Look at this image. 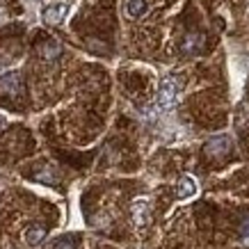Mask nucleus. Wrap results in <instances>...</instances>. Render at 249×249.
I'll return each mask as SVG.
<instances>
[{"instance_id": "12", "label": "nucleus", "mask_w": 249, "mask_h": 249, "mask_svg": "<svg viewBox=\"0 0 249 249\" xmlns=\"http://www.w3.org/2000/svg\"><path fill=\"white\" fill-rule=\"evenodd\" d=\"M53 249H76V245H73V238L64 235V238H60V240L55 242Z\"/></svg>"}, {"instance_id": "11", "label": "nucleus", "mask_w": 249, "mask_h": 249, "mask_svg": "<svg viewBox=\"0 0 249 249\" xmlns=\"http://www.w3.org/2000/svg\"><path fill=\"white\" fill-rule=\"evenodd\" d=\"M37 181L48 183V185H57V183H60V176L55 174V169H51V167H44L41 172H37Z\"/></svg>"}, {"instance_id": "8", "label": "nucleus", "mask_w": 249, "mask_h": 249, "mask_svg": "<svg viewBox=\"0 0 249 249\" xmlns=\"http://www.w3.org/2000/svg\"><path fill=\"white\" fill-rule=\"evenodd\" d=\"M44 238H46V227L44 224H32V227L25 231V242H28V245H39Z\"/></svg>"}, {"instance_id": "10", "label": "nucleus", "mask_w": 249, "mask_h": 249, "mask_svg": "<svg viewBox=\"0 0 249 249\" xmlns=\"http://www.w3.org/2000/svg\"><path fill=\"white\" fill-rule=\"evenodd\" d=\"M60 44H57V41H46L44 46H41V48H39V53H41V57H44V60H55V57H57V55H60Z\"/></svg>"}, {"instance_id": "5", "label": "nucleus", "mask_w": 249, "mask_h": 249, "mask_svg": "<svg viewBox=\"0 0 249 249\" xmlns=\"http://www.w3.org/2000/svg\"><path fill=\"white\" fill-rule=\"evenodd\" d=\"M229 149H231V140H229L227 135L213 137V140H208V144H206V153H211V156H224Z\"/></svg>"}, {"instance_id": "13", "label": "nucleus", "mask_w": 249, "mask_h": 249, "mask_svg": "<svg viewBox=\"0 0 249 249\" xmlns=\"http://www.w3.org/2000/svg\"><path fill=\"white\" fill-rule=\"evenodd\" d=\"M5 124H7V121H5V117H2V114H0V128H2V126H5Z\"/></svg>"}, {"instance_id": "4", "label": "nucleus", "mask_w": 249, "mask_h": 249, "mask_svg": "<svg viewBox=\"0 0 249 249\" xmlns=\"http://www.w3.org/2000/svg\"><path fill=\"white\" fill-rule=\"evenodd\" d=\"M130 217L135 222V227H144V224L149 222V204H146L144 199L133 201V206H130Z\"/></svg>"}, {"instance_id": "1", "label": "nucleus", "mask_w": 249, "mask_h": 249, "mask_svg": "<svg viewBox=\"0 0 249 249\" xmlns=\"http://www.w3.org/2000/svg\"><path fill=\"white\" fill-rule=\"evenodd\" d=\"M176 98H178V85H176L174 78H165L158 89V106L162 110H167V107H172L176 103Z\"/></svg>"}, {"instance_id": "9", "label": "nucleus", "mask_w": 249, "mask_h": 249, "mask_svg": "<svg viewBox=\"0 0 249 249\" xmlns=\"http://www.w3.org/2000/svg\"><path fill=\"white\" fill-rule=\"evenodd\" d=\"M146 12V0H126V14L137 18Z\"/></svg>"}, {"instance_id": "2", "label": "nucleus", "mask_w": 249, "mask_h": 249, "mask_svg": "<svg viewBox=\"0 0 249 249\" xmlns=\"http://www.w3.org/2000/svg\"><path fill=\"white\" fill-rule=\"evenodd\" d=\"M23 94V78L18 73H5L0 78V96H21Z\"/></svg>"}, {"instance_id": "6", "label": "nucleus", "mask_w": 249, "mask_h": 249, "mask_svg": "<svg viewBox=\"0 0 249 249\" xmlns=\"http://www.w3.org/2000/svg\"><path fill=\"white\" fill-rule=\"evenodd\" d=\"M176 195L181 196V199H188V196H195L196 195V183L192 176H183L178 185H176Z\"/></svg>"}, {"instance_id": "7", "label": "nucleus", "mask_w": 249, "mask_h": 249, "mask_svg": "<svg viewBox=\"0 0 249 249\" xmlns=\"http://www.w3.org/2000/svg\"><path fill=\"white\" fill-rule=\"evenodd\" d=\"M201 46H204V37H201V35H188L181 46V51L185 55H195L201 51Z\"/></svg>"}, {"instance_id": "3", "label": "nucleus", "mask_w": 249, "mask_h": 249, "mask_svg": "<svg viewBox=\"0 0 249 249\" xmlns=\"http://www.w3.org/2000/svg\"><path fill=\"white\" fill-rule=\"evenodd\" d=\"M69 14V5L67 2H55V5H48L44 9V21L55 25V23H62L64 21V16Z\"/></svg>"}]
</instances>
